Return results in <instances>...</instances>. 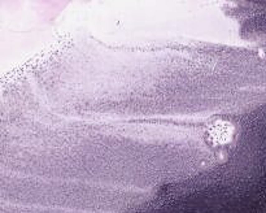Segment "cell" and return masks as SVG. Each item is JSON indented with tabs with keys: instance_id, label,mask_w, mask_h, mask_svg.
Wrapping results in <instances>:
<instances>
[{
	"instance_id": "cell-1",
	"label": "cell",
	"mask_w": 266,
	"mask_h": 213,
	"mask_svg": "<svg viewBox=\"0 0 266 213\" xmlns=\"http://www.w3.org/2000/svg\"><path fill=\"white\" fill-rule=\"evenodd\" d=\"M212 138L217 143H226L230 140L232 134V126L227 122H217L212 129Z\"/></svg>"
}]
</instances>
